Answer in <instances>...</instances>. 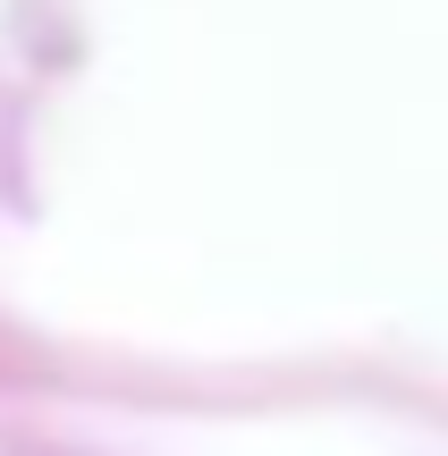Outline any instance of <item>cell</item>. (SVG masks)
<instances>
[]
</instances>
